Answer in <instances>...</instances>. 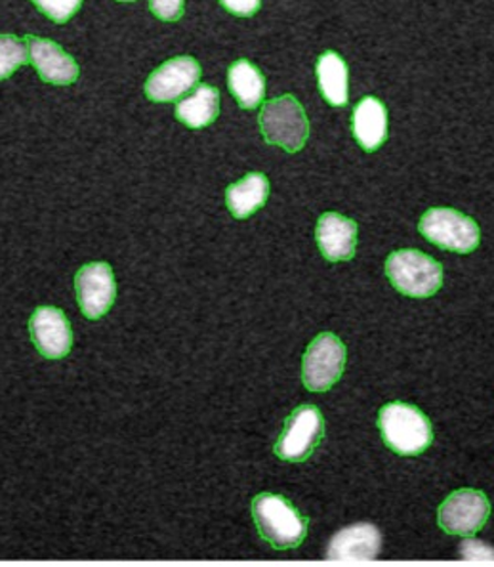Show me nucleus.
<instances>
[{
	"mask_svg": "<svg viewBox=\"0 0 494 567\" xmlns=\"http://www.w3.org/2000/svg\"><path fill=\"white\" fill-rule=\"evenodd\" d=\"M220 115V91L210 84H199L189 96L176 105V117L189 128L213 125Z\"/></svg>",
	"mask_w": 494,
	"mask_h": 567,
	"instance_id": "17",
	"label": "nucleus"
},
{
	"mask_svg": "<svg viewBox=\"0 0 494 567\" xmlns=\"http://www.w3.org/2000/svg\"><path fill=\"white\" fill-rule=\"evenodd\" d=\"M258 121L266 142L282 147L285 152H300L308 142V117L302 104L292 94H282L266 102Z\"/></svg>",
	"mask_w": 494,
	"mask_h": 567,
	"instance_id": "4",
	"label": "nucleus"
},
{
	"mask_svg": "<svg viewBox=\"0 0 494 567\" xmlns=\"http://www.w3.org/2000/svg\"><path fill=\"white\" fill-rule=\"evenodd\" d=\"M461 553L464 560H494V548L488 547L485 543H480V540L470 539V537L462 543Z\"/></svg>",
	"mask_w": 494,
	"mask_h": 567,
	"instance_id": "23",
	"label": "nucleus"
},
{
	"mask_svg": "<svg viewBox=\"0 0 494 567\" xmlns=\"http://www.w3.org/2000/svg\"><path fill=\"white\" fill-rule=\"evenodd\" d=\"M319 91L335 107L348 104V65L337 52H325L316 65Z\"/></svg>",
	"mask_w": 494,
	"mask_h": 567,
	"instance_id": "19",
	"label": "nucleus"
},
{
	"mask_svg": "<svg viewBox=\"0 0 494 567\" xmlns=\"http://www.w3.org/2000/svg\"><path fill=\"white\" fill-rule=\"evenodd\" d=\"M75 292L84 318H103L117 298V284L110 264L90 262L76 271Z\"/></svg>",
	"mask_w": 494,
	"mask_h": 567,
	"instance_id": "9",
	"label": "nucleus"
},
{
	"mask_svg": "<svg viewBox=\"0 0 494 567\" xmlns=\"http://www.w3.org/2000/svg\"><path fill=\"white\" fill-rule=\"evenodd\" d=\"M491 516L487 495L477 489H459L443 501L438 511V524L446 535L474 537Z\"/></svg>",
	"mask_w": 494,
	"mask_h": 567,
	"instance_id": "8",
	"label": "nucleus"
},
{
	"mask_svg": "<svg viewBox=\"0 0 494 567\" xmlns=\"http://www.w3.org/2000/svg\"><path fill=\"white\" fill-rule=\"evenodd\" d=\"M28 63V44L14 35H0V81H7L14 71Z\"/></svg>",
	"mask_w": 494,
	"mask_h": 567,
	"instance_id": "20",
	"label": "nucleus"
},
{
	"mask_svg": "<svg viewBox=\"0 0 494 567\" xmlns=\"http://www.w3.org/2000/svg\"><path fill=\"white\" fill-rule=\"evenodd\" d=\"M269 197V181L266 174L250 173L243 181L235 182L226 189V205L229 213L245 220L258 213Z\"/></svg>",
	"mask_w": 494,
	"mask_h": 567,
	"instance_id": "16",
	"label": "nucleus"
},
{
	"mask_svg": "<svg viewBox=\"0 0 494 567\" xmlns=\"http://www.w3.org/2000/svg\"><path fill=\"white\" fill-rule=\"evenodd\" d=\"M25 44L29 60L33 63L34 70L39 71L42 81L68 86L79 79V65L60 44L34 35L25 37Z\"/></svg>",
	"mask_w": 494,
	"mask_h": 567,
	"instance_id": "14",
	"label": "nucleus"
},
{
	"mask_svg": "<svg viewBox=\"0 0 494 567\" xmlns=\"http://www.w3.org/2000/svg\"><path fill=\"white\" fill-rule=\"evenodd\" d=\"M419 231L433 245L459 255L474 252L480 247V226L454 208H430L420 218Z\"/></svg>",
	"mask_w": 494,
	"mask_h": 567,
	"instance_id": "6",
	"label": "nucleus"
},
{
	"mask_svg": "<svg viewBox=\"0 0 494 567\" xmlns=\"http://www.w3.org/2000/svg\"><path fill=\"white\" fill-rule=\"evenodd\" d=\"M323 436V413L316 405H300L285 421L281 436L275 442V455L285 463H303L316 453Z\"/></svg>",
	"mask_w": 494,
	"mask_h": 567,
	"instance_id": "5",
	"label": "nucleus"
},
{
	"mask_svg": "<svg viewBox=\"0 0 494 567\" xmlns=\"http://www.w3.org/2000/svg\"><path fill=\"white\" fill-rule=\"evenodd\" d=\"M353 136L364 152H377L388 140V111L378 97L367 96L353 110Z\"/></svg>",
	"mask_w": 494,
	"mask_h": 567,
	"instance_id": "15",
	"label": "nucleus"
},
{
	"mask_svg": "<svg viewBox=\"0 0 494 567\" xmlns=\"http://www.w3.org/2000/svg\"><path fill=\"white\" fill-rule=\"evenodd\" d=\"M121 2H134V0H121Z\"/></svg>",
	"mask_w": 494,
	"mask_h": 567,
	"instance_id": "25",
	"label": "nucleus"
},
{
	"mask_svg": "<svg viewBox=\"0 0 494 567\" xmlns=\"http://www.w3.org/2000/svg\"><path fill=\"white\" fill-rule=\"evenodd\" d=\"M382 548V533L372 524H353L343 527L330 539L327 560L372 561L377 560Z\"/></svg>",
	"mask_w": 494,
	"mask_h": 567,
	"instance_id": "13",
	"label": "nucleus"
},
{
	"mask_svg": "<svg viewBox=\"0 0 494 567\" xmlns=\"http://www.w3.org/2000/svg\"><path fill=\"white\" fill-rule=\"evenodd\" d=\"M222 7L227 12L239 16V18H250L260 10L261 0H220Z\"/></svg>",
	"mask_w": 494,
	"mask_h": 567,
	"instance_id": "24",
	"label": "nucleus"
},
{
	"mask_svg": "<svg viewBox=\"0 0 494 567\" xmlns=\"http://www.w3.org/2000/svg\"><path fill=\"white\" fill-rule=\"evenodd\" d=\"M378 429L385 447L401 457H416L433 443L432 422L419 408L392 402L380 409Z\"/></svg>",
	"mask_w": 494,
	"mask_h": 567,
	"instance_id": "2",
	"label": "nucleus"
},
{
	"mask_svg": "<svg viewBox=\"0 0 494 567\" xmlns=\"http://www.w3.org/2000/svg\"><path fill=\"white\" fill-rule=\"evenodd\" d=\"M385 276L395 291L412 298L433 297L443 285L441 264L414 249L392 252L385 260Z\"/></svg>",
	"mask_w": 494,
	"mask_h": 567,
	"instance_id": "3",
	"label": "nucleus"
},
{
	"mask_svg": "<svg viewBox=\"0 0 494 567\" xmlns=\"http://www.w3.org/2000/svg\"><path fill=\"white\" fill-rule=\"evenodd\" d=\"M250 513L261 539L277 550L298 548L308 535V518L282 495L260 493L253 501Z\"/></svg>",
	"mask_w": 494,
	"mask_h": 567,
	"instance_id": "1",
	"label": "nucleus"
},
{
	"mask_svg": "<svg viewBox=\"0 0 494 567\" xmlns=\"http://www.w3.org/2000/svg\"><path fill=\"white\" fill-rule=\"evenodd\" d=\"M358 234V224L338 213H325L317 220V247L325 260L332 264L348 262L356 257Z\"/></svg>",
	"mask_w": 494,
	"mask_h": 567,
	"instance_id": "12",
	"label": "nucleus"
},
{
	"mask_svg": "<svg viewBox=\"0 0 494 567\" xmlns=\"http://www.w3.org/2000/svg\"><path fill=\"white\" fill-rule=\"evenodd\" d=\"M31 2L55 23H65L71 20L83 4V0H31Z\"/></svg>",
	"mask_w": 494,
	"mask_h": 567,
	"instance_id": "21",
	"label": "nucleus"
},
{
	"mask_svg": "<svg viewBox=\"0 0 494 567\" xmlns=\"http://www.w3.org/2000/svg\"><path fill=\"white\" fill-rule=\"evenodd\" d=\"M227 84L243 110H256L266 96V79L248 60L231 63L227 71Z\"/></svg>",
	"mask_w": 494,
	"mask_h": 567,
	"instance_id": "18",
	"label": "nucleus"
},
{
	"mask_svg": "<svg viewBox=\"0 0 494 567\" xmlns=\"http://www.w3.org/2000/svg\"><path fill=\"white\" fill-rule=\"evenodd\" d=\"M34 348L47 360H62L73 348V329L65 313L54 306H41L29 319Z\"/></svg>",
	"mask_w": 494,
	"mask_h": 567,
	"instance_id": "10",
	"label": "nucleus"
},
{
	"mask_svg": "<svg viewBox=\"0 0 494 567\" xmlns=\"http://www.w3.org/2000/svg\"><path fill=\"white\" fill-rule=\"evenodd\" d=\"M348 352L342 340L332 332H321L303 353L302 382L309 392H327L335 386L346 369Z\"/></svg>",
	"mask_w": 494,
	"mask_h": 567,
	"instance_id": "7",
	"label": "nucleus"
},
{
	"mask_svg": "<svg viewBox=\"0 0 494 567\" xmlns=\"http://www.w3.org/2000/svg\"><path fill=\"white\" fill-rule=\"evenodd\" d=\"M186 0H150V10L158 20L178 21L184 16Z\"/></svg>",
	"mask_w": 494,
	"mask_h": 567,
	"instance_id": "22",
	"label": "nucleus"
},
{
	"mask_svg": "<svg viewBox=\"0 0 494 567\" xmlns=\"http://www.w3.org/2000/svg\"><path fill=\"white\" fill-rule=\"evenodd\" d=\"M200 79V65L189 55L174 58L153 71L145 83V96L152 102H176L178 97L197 86Z\"/></svg>",
	"mask_w": 494,
	"mask_h": 567,
	"instance_id": "11",
	"label": "nucleus"
}]
</instances>
